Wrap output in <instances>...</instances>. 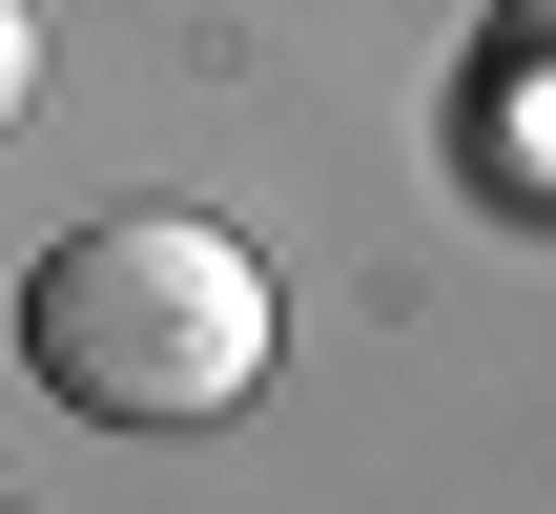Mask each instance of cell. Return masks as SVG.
I'll use <instances>...</instances> for the list:
<instances>
[{"label": "cell", "instance_id": "7a4b0ae2", "mask_svg": "<svg viewBox=\"0 0 556 514\" xmlns=\"http://www.w3.org/2000/svg\"><path fill=\"white\" fill-rule=\"evenodd\" d=\"M495 21H516V82L556 103V0H495Z\"/></svg>", "mask_w": 556, "mask_h": 514}, {"label": "cell", "instance_id": "6da1fadb", "mask_svg": "<svg viewBox=\"0 0 556 514\" xmlns=\"http://www.w3.org/2000/svg\"><path fill=\"white\" fill-rule=\"evenodd\" d=\"M21 350H41V391L103 412V433H206V412L268 371V268H248L227 227H186V206H103V227L41 247Z\"/></svg>", "mask_w": 556, "mask_h": 514}]
</instances>
